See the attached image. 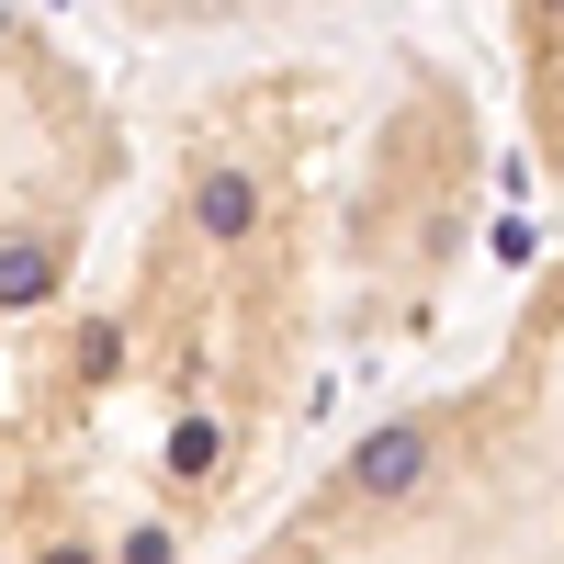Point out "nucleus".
Instances as JSON below:
<instances>
[{"label":"nucleus","instance_id":"nucleus-3","mask_svg":"<svg viewBox=\"0 0 564 564\" xmlns=\"http://www.w3.org/2000/svg\"><path fill=\"white\" fill-rule=\"evenodd\" d=\"M124 135L90 102V79L45 45L34 23H12V238H0V294H12V327L57 316L68 260L90 238V215L113 204L124 181Z\"/></svg>","mask_w":564,"mask_h":564},{"label":"nucleus","instance_id":"nucleus-4","mask_svg":"<svg viewBox=\"0 0 564 564\" xmlns=\"http://www.w3.org/2000/svg\"><path fill=\"white\" fill-rule=\"evenodd\" d=\"M520 12V124L564 193V0H508Z\"/></svg>","mask_w":564,"mask_h":564},{"label":"nucleus","instance_id":"nucleus-2","mask_svg":"<svg viewBox=\"0 0 564 564\" xmlns=\"http://www.w3.org/2000/svg\"><path fill=\"white\" fill-rule=\"evenodd\" d=\"M249 564H564V260L475 384L350 441Z\"/></svg>","mask_w":564,"mask_h":564},{"label":"nucleus","instance_id":"nucleus-1","mask_svg":"<svg viewBox=\"0 0 564 564\" xmlns=\"http://www.w3.org/2000/svg\"><path fill=\"white\" fill-rule=\"evenodd\" d=\"M463 102L384 113L361 170H327V90L271 68L193 124L170 204L124 260V294L23 361L45 406V463H12V508L45 497V542H79V508H113V564H181L249 497L271 430L327 372V271L441 282L463 238Z\"/></svg>","mask_w":564,"mask_h":564}]
</instances>
